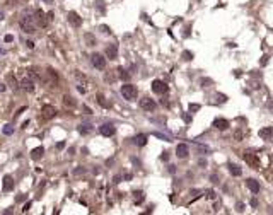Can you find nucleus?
I'll return each mask as SVG.
<instances>
[{"mask_svg": "<svg viewBox=\"0 0 273 215\" xmlns=\"http://www.w3.org/2000/svg\"><path fill=\"white\" fill-rule=\"evenodd\" d=\"M21 27H22V31L27 32V34H34V32H36L34 17H31V16H22V19H21Z\"/></svg>", "mask_w": 273, "mask_h": 215, "instance_id": "nucleus-1", "label": "nucleus"}, {"mask_svg": "<svg viewBox=\"0 0 273 215\" xmlns=\"http://www.w3.org/2000/svg\"><path fill=\"white\" fill-rule=\"evenodd\" d=\"M121 94L125 99L128 101H135L137 96H138V90L135 86H132V84H125V86H121Z\"/></svg>", "mask_w": 273, "mask_h": 215, "instance_id": "nucleus-2", "label": "nucleus"}, {"mask_svg": "<svg viewBox=\"0 0 273 215\" xmlns=\"http://www.w3.org/2000/svg\"><path fill=\"white\" fill-rule=\"evenodd\" d=\"M90 61H92V65L96 68H99V70H104V67H106V58L99 53H94L92 56H90Z\"/></svg>", "mask_w": 273, "mask_h": 215, "instance_id": "nucleus-3", "label": "nucleus"}, {"mask_svg": "<svg viewBox=\"0 0 273 215\" xmlns=\"http://www.w3.org/2000/svg\"><path fill=\"white\" fill-rule=\"evenodd\" d=\"M152 90H154L155 94H166L167 90H169V87H167V84L162 82V81H154L152 82Z\"/></svg>", "mask_w": 273, "mask_h": 215, "instance_id": "nucleus-4", "label": "nucleus"}, {"mask_svg": "<svg viewBox=\"0 0 273 215\" xmlns=\"http://www.w3.org/2000/svg\"><path fill=\"white\" fill-rule=\"evenodd\" d=\"M55 115H56V109L53 106H50V104L41 108V118L43 120H51V118H55Z\"/></svg>", "mask_w": 273, "mask_h": 215, "instance_id": "nucleus-5", "label": "nucleus"}, {"mask_svg": "<svg viewBox=\"0 0 273 215\" xmlns=\"http://www.w3.org/2000/svg\"><path fill=\"white\" fill-rule=\"evenodd\" d=\"M140 108L145 109V111H154V109L157 108V104H155V101L150 99V97H144V99H140Z\"/></svg>", "mask_w": 273, "mask_h": 215, "instance_id": "nucleus-6", "label": "nucleus"}, {"mask_svg": "<svg viewBox=\"0 0 273 215\" xmlns=\"http://www.w3.org/2000/svg\"><path fill=\"white\" fill-rule=\"evenodd\" d=\"M244 161L249 164L251 167H260V159H258V155L256 154H253V152H246L244 154Z\"/></svg>", "mask_w": 273, "mask_h": 215, "instance_id": "nucleus-7", "label": "nucleus"}, {"mask_svg": "<svg viewBox=\"0 0 273 215\" xmlns=\"http://www.w3.org/2000/svg\"><path fill=\"white\" fill-rule=\"evenodd\" d=\"M67 19H68V22H70L74 27H80L82 26V17L79 16V14H75V12H68Z\"/></svg>", "mask_w": 273, "mask_h": 215, "instance_id": "nucleus-8", "label": "nucleus"}, {"mask_svg": "<svg viewBox=\"0 0 273 215\" xmlns=\"http://www.w3.org/2000/svg\"><path fill=\"white\" fill-rule=\"evenodd\" d=\"M115 132H116V128L111 125V123H104V125L99 128V133L103 135V137H113Z\"/></svg>", "mask_w": 273, "mask_h": 215, "instance_id": "nucleus-9", "label": "nucleus"}, {"mask_svg": "<svg viewBox=\"0 0 273 215\" xmlns=\"http://www.w3.org/2000/svg\"><path fill=\"white\" fill-rule=\"evenodd\" d=\"M34 22L38 24V26H41V27H45L46 24H48V21H46V17H45V12L43 10H36L34 12Z\"/></svg>", "mask_w": 273, "mask_h": 215, "instance_id": "nucleus-10", "label": "nucleus"}, {"mask_svg": "<svg viewBox=\"0 0 273 215\" xmlns=\"http://www.w3.org/2000/svg\"><path fill=\"white\" fill-rule=\"evenodd\" d=\"M188 154H190V149H188V145L179 144V145L176 147V155H178L179 159H186Z\"/></svg>", "mask_w": 273, "mask_h": 215, "instance_id": "nucleus-11", "label": "nucleus"}, {"mask_svg": "<svg viewBox=\"0 0 273 215\" xmlns=\"http://www.w3.org/2000/svg\"><path fill=\"white\" fill-rule=\"evenodd\" d=\"M106 56L109 58V60H116V58H118V46L116 45H108Z\"/></svg>", "mask_w": 273, "mask_h": 215, "instance_id": "nucleus-12", "label": "nucleus"}, {"mask_svg": "<svg viewBox=\"0 0 273 215\" xmlns=\"http://www.w3.org/2000/svg\"><path fill=\"white\" fill-rule=\"evenodd\" d=\"M213 126L217 130H227L229 128V121L225 118H215L213 120Z\"/></svg>", "mask_w": 273, "mask_h": 215, "instance_id": "nucleus-13", "label": "nucleus"}, {"mask_svg": "<svg viewBox=\"0 0 273 215\" xmlns=\"http://www.w3.org/2000/svg\"><path fill=\"white\" fill-rule=\"evenodd\" d=\"M260 137L265 138V140H273V128H271V126L261 128V130H260Z\"/></svg>", "mask_w": 273, "mask_h": 215, "instance_id": "nucleus-14", "label": "nucleus"}, {"mask_svg": "<svg viewBox=\"0 0 273 215\" xmlns=\"http://www.w3.org/2000/svg\"><path fill=\"white\" fill-rule=\"evenodd\" d=\"M246 184H247V188L253 191V195H258V193H260V183H258L256 179H246Z\"/></svg>", "mask_w": 273, "mask_h": 215, "instance_id": "nucleus-15", "label": "nucleus"}, {"mask_svg": "<svg viewBox=\"0 0 273 215\" xmlns=\"http://www.w3.org/2000/svg\"><path fill=\"white\" fill-rule=\"evenodd\" d=\"M227 169H229V173H231L232 176H236V178L241 176V173H242L241 167H239L237 164H232V162H231V164H227Z\"/></svg>", "mask_w": 273, "mask_h": 215, "instance_id": "nucleus-16", "label": "nucleus"}, {"mask_svg": "<svg viewBox=\"0 0 273 215\" xmlns=\"http://www.w3.org/2000/svg\"><path fill=\"white\" fill-rule=\"evenodd\" d=\"M14 189V179L10 176L3 178V191H12Z\"/></svg>", "mask_w": 273, "mask_h": 215, "instance_id": "nucleus-17", "label": "nucleus"}, {"mask_svg": "<svg viewBox=\"0 0 273 215\" xmlns=\"http://www.w3.org/2000/svg\"><path fill=\"white\" fill-rule=\"evenodd\" d=\"M21 86H22V89H26V90H29V92H32L34 90V82L31 81V79H24L22 82H21Z\"/></svg>", "mask_w": 273, "mask_h": 215, "instance_id": "nucleus-18", "label": "nucleus"}, {"mask_svg": "<svg viewBox=\"0 0 273 215\" xmlns=\"http://www.w3.org/2000/svg\"><path fill=\"white\" fill-rule=\"evenodd\" d=\"M133 144L138 145V147H144V145L147 144V135H137V137L133 138Z\"/></svg>", "mask_w": 273, "mask_h": 215, "instance_id": "nucleus-19", "label": "nucleus"}, {"mask_svg": "<svg viewBox=\"0 0 273 215\" xmlns=\"http://www.w3.org/2000/svg\"><path fill=\"white\" fill-rule=\"evenodd\" d=\"M43 154H45V149H43V147H36L34 150L31 152V157L34 159V161H38V159L43 157Z\"/></svg>", "mask_w": 273, "mask_h": 215, "instance_id": "nucleus-20", "label": "nucleus"}, {"mask_svg": "<svg viewBox=\"0 0 273 215\" xmlns=\"http://www.w3.org/2000/svg\"><path fill=\"white\" fill-rule=\"evenodd\" d=\"M84 39H85L87 46H96V38H94L90 32H85V34H84Z\"/></svg>", "mask_w": 273, "mask_h": 215, "instance_id": "nucleus-21", "label": "nucleus"}, {"mask_svg": "<svg viewBox=\"0 0 273 215\" xmlns=\"http://www.w3.org/2000/svg\"><path fill=\"white\" fill-rule=\"evenodd\" d=\"M118 77L121 79V81H128V79H130V74H128V72H126L123 67H119V68H118Z\"/></svg>", "mask_w": 273, "mask_h": 215, "instance_id": "nucleus-22", "label": "nucleus"}, {"mask_svg": "<svg viewBox=\"0 0 273 215\" xmlns=\"http://www.w3.org/2000/svg\"><path fill=\"white\" fill-rule=\"evenodd\" d=\"M79 132H80L82 135H87L92 132V125H80L79 126Z\"/></svg>", "mask_w": 273, "mask_h": 215, "instance_id": "nucleus-23", "label": "nucleus"}, {"mask_svg": "<svg viewBox=\"0 0 273 215\" xmlns=\"http://www.w3.org/2000/svg\"><path fill=\"white\" fill-rule=\"evenodd\" d=\"M133 196H135V203H137V205H140V203L144 202V198H145L144 191H135V193H133Z\"/></svg>", "mask_w": 273, "mask_h": 215, "instance_id": "nucleus-24", "label": "nucleus"}, {"mask_svg": "<svg viewBox=\"0 0 273 215\" xmlns=\"http://www.w3.org/2000/svg\"><path fill=\"white\" fill-rule=\"evenodd\" d=\"M63 103H65V106L75 108V101H74V97H72V96H65L63 97Z\"/></svg>", "mask_w": 273, "mask_h": 215, "instance_id": "nucleus-25", "label": "nucleus"}, {"mask_svg": "<svg viewBox=\"0 0 273 215\" xmlns=\"http://www.w3.org/2000/svg\"><path fill=\"white\" fill-rule=\"evenodd\" d=\"M7 81L10 82V87H12V89H17V87H19V84H17L16 77H14L12 74H10V75H7Z\"/></svg>", "mask_w": 273, "mask_h": 215, "instance_id": "nucleus-26", "label": "nucleus"}, {"mask_svg": "<svg viewBox=\"0 0 273 215\" xmlns=\"http://www.w3.org/2000/svg\"><path fill=\"white\" fill-rule=\"evenodd\" d=\"M181 58H183L184 61H191V60H193V53H191V51H188V50H186V51H183V53H181Z\"/></svg>", "mask_w": 273, "mask_h": 215, "instance_id": "nucleus-27", "label": "nucleus"}, {"mask_svg": "<svg viewBox=\"0 0 273 215\" xmlns=\"http://www.w3.org/2000/svg\"><path fill=\"white\" fill-rule=\"evenodd\" d=\"M227 101V96L225 94H215V103L217 104H222V103H225Z\"/></svg>", "mask_w": 273, "mask_h": 215, "instance_id": "nucleus-28", "label": "nucleus"}, {"mask_svg": "<svg viewBox=\"0 0 273 215\" xmlns=\"http://www.w3.org/2000/svg\"><path fill=\"white\" fill-rule=\"evenodd\" d=\"M154 137H157V138H162V140H166V142H171V137H167V135H164V133H159V132H154L152 133Z\"/></svg>", "mask_w": 273, "mask_h": 215, "instance_id": "nucleus-29", "label": "nucleus"}, {"mask_svg": "<svg viewBox=\"0 0 273 215\" xmlns=\"http://www.w3.org/2000/svg\"><path fill=\"white\" fill-rule=\"evenodd\" d=\"M97 103H99L103 108H109V103H106V101H104V96H101V94L97 96Z\"/></svg>", "mask_w": 273, "mask_h": 215, "instance_id": "nucleus-30", "label": "nucleus"}, {"mask_svg": "<svg viewBox=\"0 0 273 215\" xmlns=\"http://www.w3.org/2000/svg\"><path fill=\"white\" fill-rule=\"evenodd\" d=\"M14 133V126L12 125H5L3 126V135H12Z\"/></svg>", "mask_w": 273, "mask_h": 215, "instance_id": "nucleus-31", "label": "nucleus"}, {"mask_svg": "<svg viewBox=\"0 0 273 215\" xmlns=\"http://www.w3.org/2000/svg\"><path fill=\"white\" fill-rule=\"evenodd\" d=\"M210 84H213L212 79H202V87H208Z\"/></svg>", "mask_w": 273, "mask_h": 215, "instance_id": "nucleus-32", "label": "nucleus"}, {"mask_svg": "<svg viewBox=\"0 0 273 215\" xmlns=\"http://www.w3.org/2000/svg\"><path fill=\"white\" fill-rule=\"evenodd\" d=\"M99 29H101V32H104V34H111V29H109L108 26H104V24L103 26H99Z\"/></svg>", "mask_w": 273, "mask_h": 215, "instance_id": "nucleus-33", "label": "nucleus"}, {"mask_svg": "<svg viewBox=\"0 0 273 215\" xmlns=\"http://www.w3.org/2000/svg\"><path fill=\"white\" fill-rule=\"evenodd\" d=\"M200 104H190V111H198Z\"/></svg>", "mask_w": 273, "mask_h": 215, "instance_id": "nucleus-34", "label": "nucleus"}, {"mask_svg": "<svg viewBox=\"0 0 273 215\" xmlns=\"http://www.w3.org/2000/svg\"><path fill=\"white\" fill-rule=\"evenodd\" d=\"M207 198L213 200V198H215V193H213V191H207Z\"/></svg>", "mask_w": 273, "mask_h": 215, "instance_id": "nucleus-35", "label": "nucleus"}, {"mask_svg": "<svg viewBox=\"0 0 273 215\" xmlns=\"http://www.w3.org/2000/svg\"><path fill=\"white\" fill-rule=\"evenodd\" d=\"M10 41H14V36L12 34H7L5 36V43H10Z\"/></svg>", "mask_w": 273, "mask_h": 215, "instance_id": "nucleus-36", "label": "nucleus"}, {"mask_svg": "<svg viewBox=\"0 0 273 215\" xmlns=\"http://www.w3.org/2000/svg\"><path fill=\"white\" fill-rule=\"evenodd\" d=\"M236 210H237V212H242V210H244V205H242V203H237V207H236Z\"/></svg>", "mask_w": 273, "mask_h": 215, "instance_id": "nucleus-37", "label": "nucleus"}, {"mask_svg": "<svg viewBox=\"0 0 273 215\" xmlns=\"http://www.w3.org/2000/svg\"><path fill=\"white\" fill-rule=\"evenodd\" d=\"M183 120H184L186 123H190V121H191V116H190V115H183Z\"/></svg>", "mask_w": 273, "mask_h": 215, "instance_id": "nucleus-38", "label": "nucleus"}, {"mask_svg": "<svg viewBox=\"0 0 273 215\" xmlns=\"http://www.w3.org/2000/svg\"><path fill=\"white\" fill-rule=\"evenodd\" d=\"M210 181H213V183H218V176H217V174H213V176H210Z\"/></svg>", "mask_w": 273, "mask_h": 215, "instance_id": "nucleus-39", "label": "nucleus"}, {"mask_svg": "<svg viewBox=\"0 0 273 215\" xmlns=\"http://www.w3.org/2000/svg\"><path fill=\"white\" fill-rule=\"evenodd\" d=\"M29 208H31V202H27L26 205H24V208H22V210H24V212H27Z\"/></svg>", "mask_w": 273, "mask_h": 215, "instance_id": "nucleus-40", "label": "nucleus"}, {"mask_svg": "<svg viewBox=\"0 0 273 215\" xmlns=\"http://www.w3.org/2000/svg\"><path fill=\"white\" fill-rule=\"evenodd\" d=\"M26 45H27V48H29V50H32V48H34V43H32V41H27Z\"/></svg>", "mask_w": 273, "mask_h": 215, "instance_id": "nucleus-41", "label": "nucleus"}, {"mask_svg": "<svg viewBox=\"0 0 273 215\" xmlns=\"http://www.w3.org/2000/svg\"><path fill=\"white\" fill-rule=\"evenodd\" d=\"M3 19H5V14H3V10L2 9H0V22H2V21Z\"/></svg>", "mask_w": 273, "mask_h": 215, "instance_id": "nucleus-42", "label": "nucleus"}, {"mask_svg": "<svg viewBox=\"0 0 273 215\" xmlns=\"http://www.w3.org/2000/svg\"><path fill=\"white\" fill-rule=\"evenodd\" d=\"M265 63H268V56H263V58H261V65H265Z\"/></svg>", "mask_w": 273, "mask_h": 215, "instance_id": "nucleus-43", "label": "nucleus"}, {"mask_svg": "<svg viewBox=\"0 0 273 215\" xmlns=\"http://www.w3.org/2000/svg\"><path fill=\"white\" fill-rule=\"evenodd\" d=\"M167 157H169V155H167V152H164V154H162V157H161V159H162V161H167Z\"/></svg>", "mask_w": 273, "mask_h": 215, "instance_id": "nucleus-44", "label": "nucleus"}, {"mask_svg": "<svg viewBox=\"0 0 273 215\" xmlns=\"http://www.w3.org/2000/svg\"><path fill=\"white\" fill-rule=\"evenodd\" d=\"M5 90V84H0V92H3Z\"/></svg>", "mask_w": 273, "mask_h": 215, "instance_id": "nucleus-45", "label": "nucleus"}, {"mask_svg": "<svg viewBox=\"0 0 273 215\" xmlns=\"http://www.w3.org/2000/svg\"><path fill=\"white\" fill-rule=\"evenodd\" d=\"M41 2H45V3H48V5H51V3H53V0H41Z\"/></svg>", "mask_w": 273, "mask_h": 215, "instance_id": "nucleus-46", "label": "nucleus"}]
</instances>
